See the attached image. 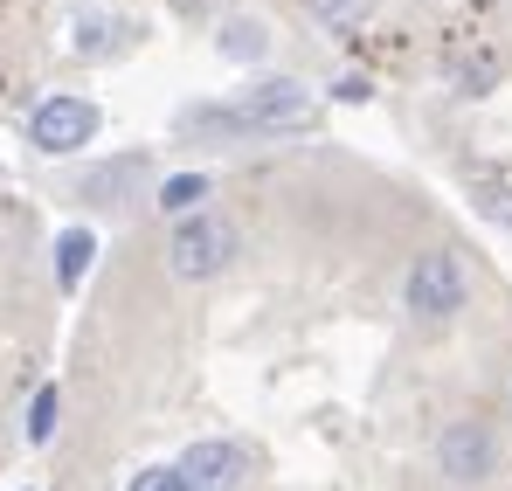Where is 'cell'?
<instances>
[{
    "mask_svg": "<svg viewBox=\"0 0 512 491\" xmlns=\"http://www.w3.org/2000/svg\"><path fill=\"white\" fill-rule=\"evenodd\" d=\"M312 125H319V104H312L305 83H291V77L256 83V90L229 97V104L180 111L187 139H291V132H312Z\"/></svg>",
    "mask_w": 512,
    "mask_h": 491,
    "instance_id": "1",
    "label": "cell"
},
{
    "mask_svg": "<svg viewBox=\"0 0 512 491\" xmlns=\"http://www.w3.org/2000/svg\"><path fill=\"white\" fill-rule=\"evenodd\" d=\"M464 298H471V277H464V256H457V249H423V256L409 263V284H402L409 319L443 326V319L464 312Z\"/></svg>",
    "mask_w": 512,
    "mask_h": 491,
    "instance_id": "2",
    "label": "cell"
},
{
    "mask_svg": "<svg viewBox=\"0 0 512 491\" xmlns=\"http://www.w3.org/2000/svg\"><path fill=\"white\" fill-rule=\"evenodd\" d=\"M229 263H236V229H229L222 215H187V222H173L167 270L180 284H208V277H222Z\"/></svg>",
    "mask_w": 512,
    "mask_h": 491,
    "instance_id": "3",
    "label": "cell"
},
{
    "mask_svg": "<svg viewBox=\"0 0 512 491\" xmlns=\"http://www.w3.org/2000/svg\"><path fill=\"white\" fill-rule=\"evenodd\" d=\"M97 125H104V111H97L90 97L56 90V97H42V104L28 111V146H35L42 160H63V153H84L90 139H97Z\"/></svg>",
    "mask_w": 512,
    "mask_h": 491,
    "instance_id": "4",
    "label": "cell"
},
{
    "mask_svg": "<svg viewBox=\"0 0 512 491\" xmlns=\"http://www.w3.org/2000/svg\"><path fill=\"white\" fill-rule=\"evenodd\" d=\"M436 471H443L450 485H485V478L499 471V443H492V429H485L478 415L450 422V429L436 436Z\"/></svg>",
    "mask_w": 512,
    "mask_h": 491,
    "instance_id": "5",
    "label": "cell"
},
{
    "mask_svg": "<svg viewBox=\"0 0 512 491\" xmlns=\"http://www.w3.org/2000/svg\"><path fill=\"white\" fill-rule=\"evenodd\" d=\"M180 478H187V491H243L250 485V450L229 436H201L180 450Z\"/></svg>",
    "mask_w": 512,
    "mask_h": 491,
    "instance_id": "6",
    "label": "cell"
},
{
    "mask_svg": "<svg viewBox=\"0 0 512 491\" xmlns=\"http://www.w3.org/2000/svg\"><path fill=\"white\" fill-rule=\"evenodd\" d=\"M215 49H222L229 63H263V56H270V28H263L256 14H229V21L215 28Z\"/></svg>",
    "mask_w": 512,
    "mask_h": 491,
    "instance_id": "7",
    "label": "cell"
},
{
    "mask_svg": "<svg viewBox=\"0 0 512 491\" xmlns=\"http://www.w3.org/2000/svg\"><path fill=\"white\" fill-rule=\"evenodd\" d=\"M215 194V180L208 173H167L160 180V194H153V208L160 215H173V222H187V215H201V201Z\"/></svg>",
    "mask_w": 512,
    "mask_h": 491,
    "instance_id": "8",
    "label": "cell"
},
{
    "mask_svg": "<svg viewBox=\"0 0 512 491\" xmlns=\"http://www.w3.org/2000/svg\"><path fill=\"white\" fill-rule=\"evenodd\" d=\"M146 180V160L132 153V160H118V166H97V173H84V201L90 208H118V194H132Z\"/></svg>",
    "mask_w": 512,
    "mask_h": 491,
    "instance_id": "9",
    "label": "cell"
},
{
    "mask_svg": "<svg viewBox=\"0 0 512 491\" xmlns=\"http://www.w3.org/2000/svg\"><path fill=\"white\" fill-rule=\"evenodd\" d=\"M90 256H97V236H90V229H63V236H56V284H63V291H77L90 277Z\"/></svg>",
    "mask_w": 512,
    "mask_h": 491,
    "instance_id": "10",
    "label": "cell"
},
{
    "mask_svg": "<svg viewBox=\"0 0 512 491\" xmlns=\"http://www.w3.org/2000/svg\"><path fill=\"white\" fill-rule=\"evenodd\" d=\"M305 7H312V21L333 28V35H353V28L374 21V0H305Z\"/></svg>",
    "mask_w": 512,
    "mask_h": 491,
    "instance_id": "11",
    "label": "cell"
},
{
    "mask_svg": "<svg viewBox=\"0 0 512 491\" xmlns=\"http://www.w3.org/2000/svg\"><path fill=\"white\" fill-rule=\"evenodd\" d=\"M56 422H63V388L49 381V388H35V402H28V443L42 450V443L56 436Z\"/></svg>",
    "mask_w": 512,
    "mask_h": 491,
    "instance_id": "12",
    "label": "cell"
},
{
    "mask_svg": "<svg viewBox=\"0 0 512 491\" xmlns=\"http://www.w3.org/2000/svg\"><path fill=\"white\" fill-rule=\"evenodd\" d=\"M125 491H187V478H180V464H146V471H132Z\"/></svg>",
    "mask_w": 512,
    "mask_h": 491,
    "instance_id": "13",
    "label": "cell"
},
{
    "mask_svg": "<svg viewBox=\"0 0 512 491\" xmlns=\"http://www.w3.org/2000/svg\"><path fill=\"white\" fill-rule=\"evenodd\" d=\"M471 187H478V208H485L492 222H506V229H512V187H506V180H471Z\"/></svg>",
    "mask_w": 512,
    "mask_h": 491,
    "instance_id": "14",
    "label": "cell"
},
{
    "mask_svg": "<svg viewBox=\"0 0 512 491\" xmlns=\"http://www.w3.org/2000/svg\"><path fill=\"white\" fill-rule=\"evenodd\" d=\"M333 97H340V104H367L374 83H367V77H340V83H333Z\"/></svg>",
    "mask_w": 512,
    "mask_h": 491,
    "instance_id": "15",
    "label": "cell"
}]
</instances>
